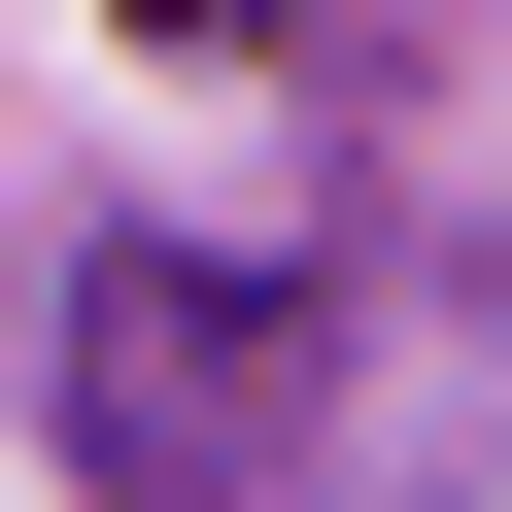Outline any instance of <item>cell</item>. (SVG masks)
Segmentation results:
<instances>
[{
  "mask_svg": "<svg viewBox=\"0 0 512 512\" xmlns=\"http://www.w3.org/2000/svg\"><path fill=\"white\" fill-rule=\"evenodd\" d=\"M137 35H274V0H137Z\"/></svg>",
  "mask_w": 512,
  "mask_h": 512,
  "instance_id": "7a4b0ae2",
  "label": "cell"
},
{
  "mask_svg": "<svg viewBox=\"0 0 512 512\" xmlns=\"http://www.w3.org/2000/svg\"><path fill=\"white\" fill-rule=\"evenodd\" d=\"M308 376H342V308L205 274V239H103V274L35 308V410H69V478H137V512L274 478V444H308Z\"/></svg>",
  "mask_w": 512,
  "mask_h": 512,
  "instance_id": "6da1fadb",
  "label": "cell"
}]
</instances>
